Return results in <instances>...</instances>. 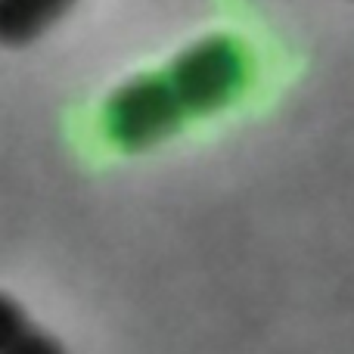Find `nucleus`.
Segmentation results:
<instances>
[{
	"label": "nucleus",
	"mask_w": 354,
	"mask_h": 354,
	"mask_svg": "<svg viewBox=\"0 0 354 354\" xmlns=\"http://www.w3.org/2000/svg\"><path fill=\"white\" fill-rule=\"evenodd\" d=\"M75 0H0V44L22 47L56 25Z\"/></svg>",
	"instance_id": "f03ea898"
},
{
	"label": "nucleus",
	"mask_w": 354,
	"mask_h": 354,
	"mask_svg": "<svg viewBox=\"0 0 354 354\" xmlns=\"http://www.w3.org/2000/svg\"><path fill=\"white\" fill-rule=\"evenodd\" d=\"M28 326L31 324H28V317L22 314V308H19L12 299L0 295V354L10 348V345L16 342V339L22 336Z\"/></svg>",
	"instance_id": "7ed1b4c3"
},
{
	"label": "nucleus",
	"mask_w": 354,
	"mask_h": 354,
	"mask_svg": "<svg viewBox=\"0 0 354 354\" xmlns=\"http://www.w3.org/2000/svg\"><path fill=\"white\" fill-rule=\"evenodd\" d=\"M3 354H68V351L62 348V342H56L53 336H47V333L28 326V330H25Z\"/></svg>",
	"instance_id": "20e7f679"
},
{
	"label": "nucleus",
	"mask_w": 354,
	"mask_h": 354,
	"mask_svg": "<svg viewBox=\"0 0 354 354\" xmlns=\"http://www.w3.org/2000/svg\"><path fill=\"white\" fill-rule=\"evenodd\" d=\"M252 50L239 37L208 35L162 72L124 81L103 106V131L124 153L168 140L187 122L221 112L252 81Z\"/></svg>",
	"instance_id": "f257e3e1"
}]
</instances>
